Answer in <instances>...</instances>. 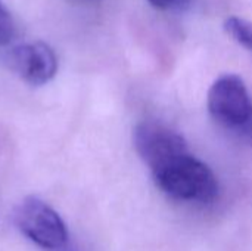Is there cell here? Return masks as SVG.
I'll return each mask as SVG.
<instances>
[{
    "label": "cell",
    "instance_id": "obj_3",
    "mask_svg": "<svg viewBox=\"0 0 252 251\" xmlns=\"http://www.w3.org/2000/svg\"><path fill=\"white\" fill-rule=\"evenodd\" d=\"M15 217L19 231L38 247L56 251L66 246L68 231L63 220L40 198H25L19 204Z\"/></svg>",
    "mask_w": 252,
    "mask_h": 251
},
{
    "label": "cell",
    "instance_id": "obj_1",
    "mask_svg": "<svg viewBox=\"0 0 252 251\" xmlns=\"http://www.w3.org/2000/svg\"><path fill=\"white\" fill-rule=\"evenodd\" d=\"M151 173L157 186L174 200L205 204L219 195L216 175L190 151L176 155Z\"/></svg>",
    "mask_w": 252,
    "mask_h": 251
},
{
    "label": "cell",
    "instance_id": "obj_6",
    "mask_svg": "<svg viewBox=\"0 0 252 251\" xmlns=\"http://www.w3.org/2000/svg\"><path fill=\"white\" fill-rule=\"evenodd\" d=\"M224 30L230 34L239 44L247 47L252 52V22L239 18V16H229L224 21Z\"/></svg>",
    "mask_w": 252,
    "mask_h": 251
},
{
    "label": "cell",
    "instance_id": "obj_2",
    "mask_svg": "<svg viewBox=\"0 0 252 251\" xmlns=\"http://www.w3.org/2000/svg\"><path fill=\"white\" fill-rule=\"evenodd\" d=\"M207 105L210 115L221 126L241 135L252 126V101L239 75L224 74L208 90Z\"/></svg>",
    "mask_w": 252,
    "mask_h": 251
},
{
    "label": "cell",
    "instance_id": "obj_5",
    "mask_svg": "<svg viewBox=\"0 0 252 251\" xmlns=\"http://www.w3.org/2000/svg\"><path fill=\"white\" fill-rule=\"evenodd\" d=\"M12 70L28 84L43 86L58 72V56L44 41L24 43L10 50Z\"/></svg>",
    "mask_w": 252,
    "mask_h": 251
},
{
    "label": "cell",
    "instance_id": "obj_8",
    "mask_svg": "<svg viewBox=\"0 0 252 251\" xmlns=\"http://www.w3.org/2000/svg\"><path fill=\"white\" fill-rule=\"evenodd\" d=\"M148 1L154 7L161 10H179V9H185L190 3V0H148Z\"/></svg>",
    "mask_w": 252,
    "mask_h": 251
},
{
    "label": "cell",
    "instance_id": "obj_4",
    "mask_svg": "<svg viewBox=\"0 0 252 251\" xmlns=\"http://www.w3.org/2000/svg\"><path fill=\"white\" fill-rule=\"evenodd\" d=\"M133 141L137 154L151 169V172L173 157L189 151L182 135L155 121L140 123L134 129Z\"/></svg>",
    "mask_w": 252,
    "mask_h": 251
},
{
    "label": "cell",
    "instance_id": "obj_7",
    "mask_svg": "<svg viewBox=\"0 0 252 251\" xmlns=\"http://www.w3.org/2000/svg\"><path fill=\"white\" fill-rule=\"evenodd\" d=\"M16 34V27L13 18L4 3L0 0V46L9 44Z\"/></svg>",
    "mask_w": 252,
    "mask_h": 251
}]
</instances>
